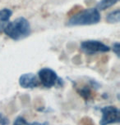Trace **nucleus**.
Masks as SVG:
<instances>
[{"label": "nucleus", "instance_id": "13", "mask_svg": "<svg viewBox=\"0 0 120 125\" xmlns=\"http://www.w3.org/2000/svg\"><path fill=\"white\" fill-rule=\"evenodd\" d=\"M9 124V119L6 116L0 113V125H8Z\"/></svg>", "mask_w": 120, "mask_h": 125}, {"label": "nucleus", "instance_id": "12", "mask_svg": "<svg viewBox=\"0 0 120 125\" xmlns=\"http://www.w3.org/2000/svg\"><path fill=\"white\" fill-rule=\"evenodd\" d=\"M113 51L116 54L118 57H119V54H120V43L119 42L117 43H114V45H113Z\"/></svg>", "mask_w": 120, "mask_h": 125}, {"label": "nucleus", "instance_id": "5", "mask_svg": "<svg viewBox=\"0 0 120 125\" xmlns=\"http://www.w3.org/2000/svg\"><path fill=\"white\" fill-rule=\"evenodd\" d=\"M38 79L44 87L50 88L55 86L58 82V74L54 70L50 68H43L38 73Z\"/></svg>", "mask_w": 120, "mask_h": 125}, {"label": "nucleus", "instance_id": "9", "mask_svg": "<svg viewBox=\"0 0 120 125\" xmlns=\"http://www.w3.org/2000/svg\"><path fill=\"white\" fill-rule=\"evenodd\" d=\"M107 22L110 23V24H114V23H119L120 21V10L119 9H116L114 11H112L111 12L108 14L106 16Z\"/></svg>", "mask_w": 120, "mask_h": 125}, {"label": "nucleus", "instance_id": "8", "mask_svg": "<svg viewBox=\"0 0 120 125\" xmlns=\"http://www.w3.org/2000/svg\"><path fill=\"white\" fill-rule=\"evenodd\" d=\"M119 0H101V1L97 4L96 8L99 11H104L105 9L111 8L112 6L115 5Z\"/></svg>", "mask_w": 120, "mask_h": 125}, {"label": "nucleus", "instance_id": "2", "mask_svg": "<svg viewBox=\"0 0 120 125\" xmlns=\"http://www.w3.org/2000/svg\"><path fill=\"white\" fill-rule=\"evenodd\" d=\"M101 16L97 8H87L74 14L68 20V26H78V25H91L100 22Z\"/></svg>", "mask_w": 120, "mask_h": 125}, {"label": "nucleus", "instance_id": "14", "mask_svg": "<svg viewBox=\"0 0 120 125\" xmlns=\"http://www.w3.org/2000/svg\"><path fill=\"white\" fill-rule=\"evenodd\" d=\"M30 125H49V124L48 122H44V123L34 122V123H30Z\"/></svg>", "mask_w": 120, "mask_h": 125}, {"label": "nucleus", "instance_id": "10", "mask_svg": "<svg viewBox=\"0 0 120 125\" xmlns=\"http://www.w3.org/2000/svg\"><path fill=\"white\" fill-rule=\"evenodd\" d=\"M79 92V94L83 97L86 101H88L91 96V90L90 88V87L88 86H85L83 88H81Z\"/></svg>", "mask_w": 120, "mask_h": 125}, {"label": "nucleus", "instance_id": "11", "mask_svg": "<svg viewBox=\"0 0 120 125\" xmlns=\"http://www.w3.org/2000/svg\"><path fill=\"white\" fill-rule=\"evenodd\" d=\"M13 125H30V123H28L27 119H25L23 117L18 116L14 120Z\"/></svg>", "mask_w": 120, "mask_h": 125}, {"label": "nucleus", "instance_id": "3", "mask_svg": "<svg viewBox=\"0 0 120 125\" xmlns=\"http://www.w3.org/2000/svg\"><path fill=\"white\" fill-rule=\"evenodd\" d=\"M81 51L87 55H95L100 52H107L110 50V48L106 44L103 43L99 40H86L81 43Z\"/></svg>", "mask_w": 120, "mask_h": 125}, {"label": "nucleus", "instance_id": "6", "mask_svg": "<svg viewBox=\"0 0 120 125\" xmlns=\"http://www.w3.org/2000/svg\"><path fill=\"white\" fill-rule=\"evenodd\" d=\"M19 85L23 88H35L40 85V80L36 74L27 73L20 76Z\"/></svg>", "mask_w": 120, "mask_h": 125}, {"label": "nucleus", "instance_id": "7", "mask_svg": "<svg viewBox=\"0 0 120 125\" xmlns=\"http://www.w3.org/2000/svg\"><path fill=\"white\" fill-rule=\"evenodd\" d=\"M13 11L9 8H3L0 10V33L3 32V30L7 24L9 22Z\"/></svg>", "mask_w": 120, "mask_h": 125}, {"label": "nucleus", "instance_id": "4", "mask_svg": "<svg viewBox=\"0 0 120 125\" xmlns=\"http://www.w3.org/2000/svg\"><path fill=\"white\" fill-rule=\"evenodd\" d=\"M100 110L102 113V118L100 121V125H109L119 123L120 111L117 107L114 105H107Z\"/></svg>", "mask_w": 120, "mask_h": 125}, {"label": "nucleus", "instance_id": "1", "mask_svg": "<svg viewBox=\"0 0 120 125\" xmlns=\"http://www.w3.org/2000/svg\"><path fill=\"white\" fill-rule=\"evenodd\" d=\"M7 36L15 41L24 39L30 34L31 29L29 21L24 17H18L8 22L3 30Z\"/></svg>", "mask_w": 120, "mask_h": 125}]
</instances>
